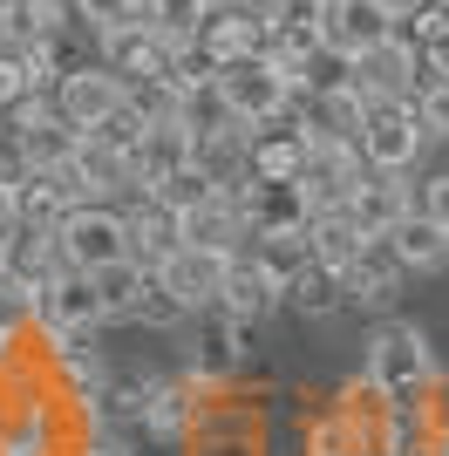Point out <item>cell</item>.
Wrapping results in <instances>:
<instances>
[{
	"label": "cell",
	"instance_id": "cell-1",
	"mask_svg": "<svg viewBox=\"0 0 449 456\" xmlns=\"http://www.w3.org/2000/svg\"><path fill=\"white\" fill-rule=\"evenodd\" d=\"M361 381H368L388 409H422V402L436 395V381H443V362H436V347H429L422 327L381 321L368 341H361Z\"/></svg>",
	"mask_w": 449,
	"mask_h": 456
},
{
	"label": "cell",
	"instance_id": "cell-2",
	"mask_svg": "<svg viewBox=\"0 0 449 456\" xmlns=\"http://www.w3.org/2000/svg\"><path fill=\"white\" fill-rule=\"evenodd\" d=\"M211 102H218V116H232V123H245V130H265V123H280V116L299 110V95L286 89V76L265 55L218 69V76H211Z\"/></svg>",
	"mask_w": 449,
	"mask_h": 456
},
{
	"label": "cell",
	"instance_id": "cell-3",
	"mask_svg": "<svg viewBox=\"0 0 449 456\" xmlns=\"http://www.w3.org/2000/svg\"><path fill=\"white\" fill-rule=\"evenodd\" d=\"M55 246H61V266L69 273H89L95 280L102 266L130 259V211L123 205H75L55 225Z\"/></svg>",
	"mask_w": 449,
	"mask_h": 456
},
{
	"label": "cell",
	"instance_id": "cell-4",
	"mask_svg": "<svg viewBox=\"0 0 449 456\" xmlns=\"http://www.w3.org/2000/svg\"><path fill=\"white\" fill-rule=\"evenodd\" d=\"M347 82H355L368 102H415L422 82H429V61L409 35H388L381 48H368L361 61H347Z\"/></svg>",
	"mask_w": 449,
	"mask_h": 456
},
{
	"label": "cell",
	"instance_id": "cell-5",
	"mask_svg": "<svg viewBox=\"0 0 449 456\" xmlns=\"http://www.w3.org/2000/svg\"><path fill=\"white\" fill-rule=\"evenodd\" d=\"M388 35H402V20L381 7V0H320V48L347 69L368 48H381Z\"/></svg>",
	"mask_w": 449,
	"mask_h": 456
},
{
	"label": "cell",
	"instance_id": "cell-6",
	"mask_svg": "<svg viewBox=\"0 0 449 456\" xmlns=\"http://www.w3.org/2000/svg\"><path fill=\"white\" fill-rule=\"evenodd\" d=\"M61 177L75 184V198H82V205H123V198H136L130 157L110 151L102 136H75L69 157H61Z\"/></svg>",
	"mask_w": 449,
	"mask_h": 456
},
{
	"label": "cell",
	"instance_id": "cell-7",
	"mask_svg": "<svg viewBox=\"0 0 449 456\" xmlns=\"http://www.w3.org/2000/svg\"><path fill=\"white\" fill-rule=\"evenodd\" d=\"M123 102H130V82L116 76L102 55H89L82 69H69V76L55 82V110H61V123H69V130H82V136H89L110 110H123Z\"/></svg>",
	"mask_w": 449,
	"mask_h": 456
},
{
	"label": "cell",
	"instance_id": "cell-8",
	"mask_svg": "<svg viewBox=\"0 0 449 456\" xmlns=\"http://www.w3.org/2000/svg\"><path fill=\"white\" fill-rule=\"evenodd\" d=\"M102 321V293H95L89 273H55V280L35 293V334H69V341H89Z\"/></svg>",
	"mask_w": 449,
	"mask_h": 456
},
{
	"label": "cell",
	"instance_id": "cell-9",
	"mask_svg": "<svg viewBox=\"0 0 449 456\" xmlns=\"http://www.w3.org/2000/svg\"><path fill=\"white\" fill-rule=\"evenodd\" d=\"M232 259H239V252L177 246L164 266H157V286H164V293L184 306V314H218V286H224V273H232Z\"/></svg>",
	"mask_w": 449,
	"mask_h": 456
},
{
	"label": "cell",
	"instance_id": "cell-10",
	"mask_svg": "<svg viewBox=\"0 0 449 456\" xmlns=\"http://www.w3.org/2000/svg\"><path fill=\"white\" fill-rule=\"evenodd\" d=\"M306 136H314V123H306V102H299L293 116H280V123L252 130L245 177H252V184H299V177H306Z\"/></svg>",
	"mask_w": 449,
	"mask_h": 456
},
{
	"label": "cell",
	"instance_id": "cell-11",
	"mask_svg": "<svg viewBox=\"0 0 449 456\" xmlns=\"http://www.w3.org/2000/svg\"><path fill=\"white\" fill-rule=\"evenodd\" d=\"M340 211H347L368 239H388L402 218H415V171H368L355 191H347Z\"/></svg>",
	"mask_w": 449,
	"mask_h": 456
},
{
	"label": "cell",
	"instance_id": "cell-12",
	"mask_svg": "<svg viewBox=\"0 0 449 456\" xmlns=\"http://www.w3.org/2000/svg\"><path fill=\"white\" fill-rule=\"evenodd\" d=\"M232 191H239V211H245V225H252V239H259V232H306L314 211H320V198L306 191V177H299V184H252V177H232Z\"/></svg>",
	"mask_w": 449,
	"mask_h": 456
},
{
	"label": "cell",
	"instance_id": "cell-13",
	"mask_svg": "<svg viewBox=\"0 0 449 456\" xmlns=\"http://www.w3.org/2000/svg\"><path fill=\"white\" fill-rule=\"evenodd\" d=\"M422 123H415V102H374L368 130H361V157H368V171H415V157H422Z\"/></svg>",
	"mask_w": 449,
	"mask_h": 456
},
{
	"label": "cell",
	"instance_id": "cell-14",
	"mask_svg": "<svg viewBox=\"0 0 449 456\" xmlns=\"http://www.w3.org/2000/svg\"><path fill=\"white\" fill-rule=\"evenodd\" d=\"M198 164V123H150V136L130 151V171H136V198H150L157 184H170L177 171Z\"/></svg>",
	"mask_w": 449,
	"mask_h": 456
},
{
	"label": "cell",
	"instance_id": "cell-15",
	"mask_svg": "<svg viewBox=\"0 0 449 456\" xmlns=\"http://www.w3.org/2000/svg\"><path fill=\"white\" fill-rule=\"evenodd\" d=\"M198 409H205V395H198L184 375H157V381H143L136 429H143V436H157V443H191V429H198Z\"/></svg>",
	"mask_w": 449,
	"mask_h": 456
},
{
	"label": "cell",
	"instance_id": "cell-16",
	"mask_svg": "<svg viewBox=\"0 0 449 456\" xmlns=\"http://www.w3.org/2000/svg\"><path fill=\"white\" fill-rule=\"evenodd\" d=\"M368 177V157H361V143H347V136H306V191L320 198V211L327 205H347V191Z\"/></svg>",
	"mask_w": 449,
	"mask_h": 456
},
{
	"label": "cell",
	"instance_id": "cell-17",
	"mask_svg": "<svg viewBox=\"0 0 449 456\" xmlns=\"http://www.w3.org/2000/svg\"><path fill=\"white\" fill-rule=\"evenodd\" d=\"M265 41H273V28H265L245 0H232V7H211L205 35H198V55H205L211 69H232V61L265 55Z\"/></svg>",
	"mask_w": 449,
	"mask_h": 456
},
{
	"label": "cell",
	"instance_id": "cell-18",
	"mask_svg": "<svg viewBox=\"0 0 449 456\" xmlns=\"http://www.w3.org/2000/svg\"><path fill=\"white\" fill-rule=\"evenodd\" d=\"M280 306H286V280H273L252 252H239V259H232V273H224V286H218V314H224V321L259 327L265 314H280Z\"/></svg>",
	"mask_w": 449,
	"mask_h": 456
},
{
	"label": "cell",
	"instance_id": "cell-19",
	"mask_svg": "<svg viewBox=\"0 0 449 456\" xmlns=\"http://www.w3.org/2000/svg\"><path fill=\"white\" fill-rule=\"evenodd\" d=\"M191 443H198V456H259V416L245 402H232V388H224L198 409Z\"/></svg>",
	"mask_w": 449,
	"mask_h": 456
},
{
	"label": "cell",
	"instance_id": "cell-20",
	"mask_svg": "<svg viewBox=\"0 0 449 456\" xmlns=\"http://www.w3.org/2000/svg\"><path fill=\"white\" fill-rule=\"evenodd\" d=\"M347 280V306H368V314H381V306H395L402 300V259L388 252V239H368V252H361L355 266L340 273Z\"/></svg>",
	"mask_w": 449,
	"mask_h": 456
},
{
	"label": "cell",
	"instance_id": "cell-21",
	"mask_svg": "<svg viewBox=\"0 0 449 456\" xmlns=\"http://www.w3.org/2000/svg\"><path fill=\"white\" fill-rule=\"evenodd\" d=\"M95 55L110 61V69H116L123 82H157V76L170 69V55H177V48H170V41H164V35H157V28L143 20V28H123V35L95 41Z\"/></svg>",
	"mask_w": 449,
	"mask_h": 456
},
{
	"label": "cell",
	"instance_id": "cell-22",
	"mask_svg": "<svg viewBox=\"0 0 449 456\" xmlns=\"http://www.w3.org/2000/svg\"><path fill=\"white\" fill-rule=\"evenodd\" d=\"M368 116H374V102L355 89L347 76H334V82H320L314 95H306V123H314L320 136H347V143H361V130H368Z\"/></svg>",
	"mask_w": 449,
	"mask_h": 456
},
{
	"label": "cell",
	"instance_id": "cell-23",
	"mask_svg": "<svg viewBox=\"0 0 449 456\" xmlns=\"http://www.w3.org/2000/svg\"><path fill=\"white\" fill-rule=\"evenodd\" d=\"M14 205H20V225H41V232H55L61 218H69L82 198H75V184L61 177V164H35V171L14 184Z\"/></svg>",
	"mask_w": 449,
	"mask_h": 456
},
{
	"label": "cell",
	"instance_id": "cell-24",
	"mask_svg": "<svg viewBox=\"0 0 449 456\" xmlns=\"http://www.w3.org/2000/svg\"><path fill=\"white\" fill-rule=\"evenodd\" d=\"M245 157H252V130H245V123H232V116L198 123V171L205 177L232 184V177H245Z\"/></svg>",
	"mask_w": 449,
	"mask_h": 456
},
{
	"label": "cell",
	"instance_id": "cell-25",
	"mask_svg": "<svg viewBox=\"0 0 449 456\" xmlns=\"http://www.w3.org/2000/svg\"><path fill=\"white\" fill-rule=\"evenodd\" d=\"M123 211H130V259H136V266H150V273H157V266L170 259V252L184 246L177 218H170V211L157 205V198H136V205H123Z\"/></svg>",
	"mask_w": 449,
	"mask_h": 456
},
{
	"label": "cell",
	"instance_id": "cell-26",
	"mask_svg": "<svg viewBox=\"0 0 449 456\" xmlns=\"http://www.w3.org/2000/svg\"><path fill=\"white\" fill-rule=\"evenodd\" d=\"M61 266V246H55V232H41V225H20L14 239H7V280L28 286V293H41V286L55 280Z\"/></svg>",
	"mask_w": 449,
	"mask_h": 456
},
{
	"label": "cell",
	"instance_id": "cell-27",
	"mask_svg": "<svg viewBox=\"0 0 449 456\" xmlns=\"http://www.w3.org/2000/svg\"><path fill=\"white\" fill-rule=\"evenodd\" d=\"M306 246H314V266L347 273L361 252H368V232H361L340 205H327V211H314V225H306Z\"/></svg>",
	"mask_w": 449,
	"mask_h": 456
},
{
	"label": "cell",
	"instance_id": "cell-28",
	"mask_svg": "<svg viewBox=\"0 0 449 456\" xmlns=\"http://www.w3.org/2000/svg\"><path fill=\"white\" fill-rule=\"evenodd\" d=\"M150 286H157V273L136 266V259H123V266H102V273H95V293H102V321H110V327L136 321V314H143V300H150Z\"/></svg>",
	"mask_w": 449,
	"mask_h": 456
},
{
	"label": "cell",
	"instance_id": "cell-29",
	"mask_svg": "<svg viewBox=\"0 0 449 456\" xmlns=\"http://www.w3.org/2000/svg\"><path fill=\"white\" fill-rule=\"evenodd\" d=\"M388 252L402 259V273H436V266H449V232L415 211V218H402L388 232Z\"/></svg>",
	"mask_w": 449,
	"mask_h": 456
},
{
	"label": "cell",
	"instance_id": "cell-30",
	"mask_svg": "<svg viewBox=\"0 0 449 456\" xmlns=\"http://www.w3.org/2000/svg\"><path fill=\"white\" fill-rule=\"evenodd\" d=\"M286 306L306 314V321H327V314L347 306V280H340L334 266H299L293 280H286Z\"/></svg>",
	"mask_w": 449,
	"mask_h": 456
},
{
	"label": "cell",
	"instance_id": "cell-31",
	"mask_svg": "<svg viewBox=\"0 0 449 456\" xmlns=\"http://www.w3.org/2000/svg\"><path fill=\"white\" fill-rule=\"evenodd\" d=\"M143 20L170 48H198V35H205V20H211V0H150Z\"/></svg>",
	"mask_w": 449,
	"mask_h": 456
},
{
	"label": "cell",
	"instance_id": "cell-32",
	"mask_svg": "<svg viewBox=\"0 0 449 456\" xmlns=\"http://www.w3.org/2000/svg\"><path fill=\"white\" fill-rule=\"evenodd\" d=\"M245 252L259 259L273 280H293L299 266H314V246H306V232H259V239H245Z\"/></svg>",
	"mask_w": 449,
	"mask_h": 456
},
{
	"label": "cell",
	"instance_id": "cell-33",
	"mask_svg": "<svg viewBox=\"0 0 449 456\" xmlns=\"http://www.w3.org/2000/svg\"><path fill=\"white\" fill-rule=\"evenodd\" d=\"M75 20L89 41H110L123 28H143V0H75Z\"/></svg>",
	"mask_w": 449,
	"mask_h": 456
},
{
	"label": "cell",
	"instance_id": "cell-34",
	"mask_svg": "<svg viewBox=\"0 0 449 456\" xmlns=\"http://www.w3.org/2000/svg\"><path fill=\"white\" fill-rule=\"evenodd\" d=\"M211 191H218V177H205V171H198V164H191V171H177V177H170V184H157V191H150V198H157V205H164L170 218H184V211L211 205Z\"/></svg>",
	"mask_w": 449,
	"mask_h": 456
},
{
	"label": "cell",
	"instance_id": "cell-35",
	"mask_svg": "<svg viewBox=\"0 0 449 456\" xmlns=\"http://www.w3.org/2000/svg\"><path fill=\"white\" fill-rule=\"evenodd\" d=\"M89 136H102L110 151H123V157H130L136 143H143V136H150V116L136 110V102H123V110H110V116H102V123H95Z\"/></svg>",
	"mask_w": 449,
	"mask_h": 456
},
{
	"label": "cell",
	"instance_id": "cell-36",
	"mask_svg": "<svg viewBox=\"0 0 449 456\" xmlns=\"http://www.w3.org/2000/svg\"><path fill=\"white\" fill-rule=\"evenodd\" d=\"M415 123H422V136L429 143H449V82H422V95H415Z\"/></svg>",
	"mask_w": 449,
	"mask_h": 456
},
{
	"label": "cell",
	"instance_id": "cell-37",
	"mask_svg": "<svg viewBox=\"0 0 449 456\" xmlns=\"http://www.w3.org/2000/svg\"><path fill=\"white\" fill-rule=\"evenodd\" d=\"M415 211H422L429 225H443V232H449V171L415 177Z\"/></svg>",
	"mask_w": 449,
	"mask_h": 456
},
{
	"label": "cell",
	"instance_id": "cell-38",
	"mask_svg": "<svg viewBox=\"0 0 449 456\" xmlns=\"http://www.w3.org/2000/svg\"><path fill=\"white\" fill-rule=\"evenodd\" d=\"M20 95H35V82H28V69H20V55H14V48H0V116L14 110Z\"/></svg>",
	"mask_w": 449,
	"mask_h": 456
},
{
	"label": "cell",
	"instance_id": "cell-39",
	"mask_svg": "<svg viewBox=\"0 0 449 456\" xmlns=\"http://www.w3.org/2000/svg\"><path fill=\"white\" fill-rule=\"evenodd\" d=\"M75 456H130V450H123V443H116L110 429H95V436H82V443H75Z\"/></svg>",
	"mask_w": 449,
	"mask_h": 456
},
{
	"label": "cell",
	"instance_id": "cell-40",
	"mask_svg": "<svg viewBox=\"0 0 449 456\" xmlns=\"http://www.w3.org/2000/svg\"><path fill=\"white\" fill-rule=\"evenodd\" d=\"M381 7H388L395 20H415V14H422V7H429V0H381Z\"/></svg>",
	"mask_w": 449,
	"mask_h": 456
}]
</instances>
